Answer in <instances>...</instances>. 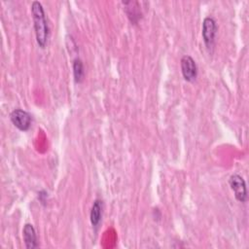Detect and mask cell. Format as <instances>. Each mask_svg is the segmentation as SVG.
Masks as SVG:
<instances>
[{"instance_id": "6da1fadb", "label": "cell", "mask_w": 249, "mask_h": 249, "mask_svg": "<svg viewBox=\"0 0 249 249\" xmlns=\"http://www.w3.org/2000/svg\"><path fill=\"white\" fill-rule=\"evenodd\" d=\"M31 14L34 22V29L36 35V41L41 48H45L48 37H49V27L45 17V12L43 6L40 2L34 1L31 4Z\"/></svg>"}, {"instance_id": "7a4b0ae2", "label": "cell", "mask_w": 249, "mask_h": 249, "mask_svg": "<svg viewBox=\"0 0 249 249\" xmlns=\"http://www.w3.org/2000/svg\"><path fill=\"white\" fill-rule=\"evenodd\" d=\"M229 183L235 198L240 202H245L247 200V189L244 179L238 174H232L230 177Z\"/></svg>"}, {"instance_id": "3957f363", "label": "cell", "mask_w": 249, "mask_h": 249, "mask_svg": "<svg viewBox=\"0 0 249 249\" xmlns=\"http://www.w3.org/2000/svg\"><path fill=\"white\" fill-rule=\"evenodd\" d=\"M217 24L213 18L207 17L202 22V39L207 48H211L215 41Z\"/></svg>"}, {"instance_id": "277c9868", "label": "cell", "mask_w": 249, "mask_h": 249, "mask_svg": "<svg viewBox=\"0 0 249 249\" xmlns=\"http://www.w3.org/2000/svg\"><path fill=\"white\" fill-rule=\"evenodd\" d=\"M10 119L13 124L21 131H26L31 126V117L30 115L21 109H15L10 114Z\"/></svg>"}, {"instance_id": "5b68a950", "label": "cell", "mask_w": 249, "mask_h": 249, "mask_svg": "<svg viewBox=\"0 0 249 249\" xmlns=\"http://www.w3.org/2000/svg\"><path fill=\"white\" fill-rule=\"evenodd\" d=\"M181 71L186 81L194 82L196 79L197 67L193 57L190 55H184L181 58Z\"/></svg>"}, {"instance_id": "8992f818", "label": "cell", "mask_w": 249, "mask_h": 249, "mask_svg": "<svg viewBox=\"0 0 249 249\" xmlns=\"http://www.w3.org/2000/svg\"><path fill=\"white\" fill-rule=\"evenodd\" d=\"M22 235H23V240H24V244H25L26 248L33 249V248L38 247L36 231L31 224H26L23 227Z\"/></svg>"}, {"instance_id": "52a82bcc", "label": "cell", "mask_w": 249, "mask_h": 249, "mask_svg": "<svg viewBox=\"0 0 249 249\" xmlns=\"http://www.w3.org/2000/svg\"><path fill=\"white\" fill-rule=\"evenodd\" d=\"M101 217H102V201L100 199H95L92 204L90 215H89L90 223L93 228L98 227Z\"/></svg>"}, {"instance_id": "ba28073f", "label": "cell", "mask_w": 249, "mask_h": 249, "mask_svg": "<svg viewBox=\"0 0 249 249\" xmlns=\"http://www.w3.org/2000/svg\"><path fill=\"white\" fill-rule=\"evenodd\" d=\"M123 4L125 6V12L127 14L128 18L131 20V22H137L140 18V8L138 6V2H123Z\"/></svg>"}, {"instance_id": "9c48e42d", "label": "cell", "mask_w": 249, "mask_h": 249, "mask_svg": "<svg viewBox=\"0 0 249 249\" xmlns=\"http://www.w3.org/2000/svg\"><path fill=\"white\" fill-rule=\"evenodd\" d=\"M73 73L76 83H81L84 79V65L80 58H76L73 62Z\"/></svg>"}]
</instances>
